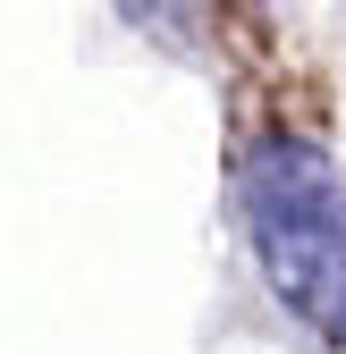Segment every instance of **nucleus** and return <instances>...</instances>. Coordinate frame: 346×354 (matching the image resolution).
Wrapping results in <instances>:
<instances>
[{
  "instance_id": "obj_2",
  "label": "nucleus",
  "mask_w": 346,
  "mask_h": 354,
  "mask_svg": "<svg viewBox=\"0 0 346 354\" xmlns=\"http://www.w3.org/2000/svg\"><path fill=\"white\" fill-rule=\"evenodd\" d=\"M127 17H144L169 51H194V34H203V0H127Z\"/></svg>"
},
{
  "instance_id": "obj_1",
  "label": "nucleus",
  "mask_w": 346,
  "mask_h": 354,
  "mask_svg": "<svg viewBox=\"0 0 346 354\" xmlns=\"http://www.w3.org/2000/svg\"><path fill=\"white\" fill-rule=\"evenodd\" d=\"M237 211L271 295L313 337L346 346V177L304 136H253L237 152Z\"/></svg>"
}]
</instances>
